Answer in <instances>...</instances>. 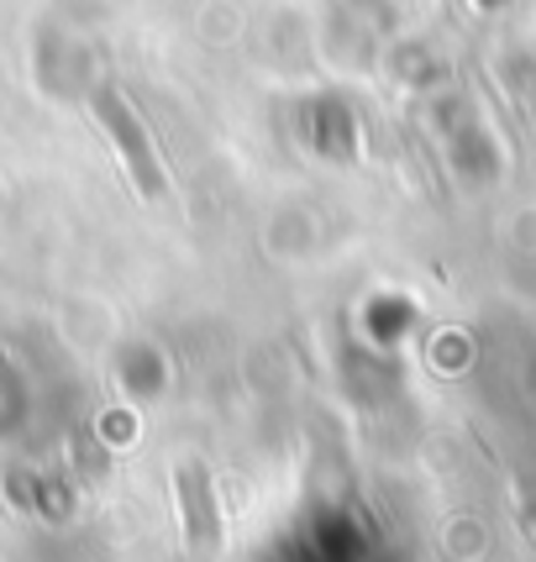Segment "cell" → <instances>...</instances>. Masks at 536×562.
<instances>
[{
  "label": "cell",
  "instance_id": "cell-1",
  "mask_svg": "<svg viewBox=\"0 0 536 562\" xmlns=\"http://www.w3.org/2000/svg\"><path fill=\"white\" fill-rule=\"evenodd\" d=\"M100 122L111 126V137L126 147V164H132V173H137L143 195H164V190H169V179L153 169V158H147V143H143V132H137V122H132V111H126V100L100 95Z\"/></svg>",
  "mask_w": 536,
  "mask_h": 562
},
{
  "label": "cell",
  "instance_id": "cell-2",
  "mask_svg": "<svg viewBox=\"0 0 536 562\" xmlns=\"http://www.w3.org/2000/svg\"><path fill=\"white\" fill-rule=\"evenodd\" d=\"M179 479H185V520H190V541L205 547V541L216 537V510H211V490H205L211 479H205L200 468H185Z\"/></svg>",
  "mask_w": 536,
  "mask_h": 562
}]
</instances>
